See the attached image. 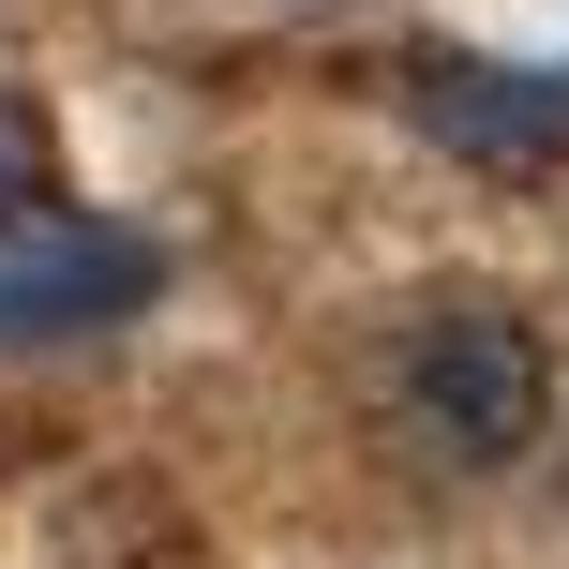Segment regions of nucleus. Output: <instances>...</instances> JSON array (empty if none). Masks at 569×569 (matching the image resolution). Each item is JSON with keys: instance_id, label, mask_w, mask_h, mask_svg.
Here are the masks:
<instances>
[{"instance_id": "f257e3e1", "label": "nucleus", "mask_w": 569, "mask_h": 569, "mask_svg": "<svg viewBox=\"0 0 569 569\" xmlns=\"http://www.w3.org/2000/svg\"><path fill=\"white\" fill-rule=\"evenodd\" d=\"M150 300V240H120L60 180H0V345H60Z\"/></svg>"}, {"instance_id": "f03ea898", "label": "nucleus", "mask_w": 569, "mask_h": 569, "mask_svg": "<svg viewBox=\"0 0 569 569\" xmlns=\"http://www.w3.org/2000/svg\"><path fill=\"white\" fill-rule=\"evenodd\" d=\"M405 390H420V420H435L450 465H525L555 435V345L525 315H435Z\"/></svg>"}]
</instances>
